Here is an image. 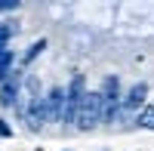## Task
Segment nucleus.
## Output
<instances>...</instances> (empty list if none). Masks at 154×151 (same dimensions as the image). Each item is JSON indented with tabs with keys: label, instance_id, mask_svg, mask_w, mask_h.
I'll return each instance as SVG.
<instances>
[{
	"label": "nucleus",
	"instance_id": "nucleus-1",
	"mask_svg": "<svg viewBox=\"0 0 154 151\" xmlns=\"http://www.w3.org/2000/svg\"><path fill=\"white\" fill-rule=\"evenodd\" d=\"M99 99H102V120H111L120 114V80L108 74L105 80H102V90H99Z\"/></svg>",
	"mask_w": 154,
	"mask_h": 151
},
{
	"label": "nucleus",
	"instance_id": "nucleus-4",
	"mask_svg": "<svg viewBox=\"0 0 154 151\" xmlns=\"http://www.w3.org/2000/svg\"><path fill=\"white\" fill-rule=\"evenodd\" d=\"M46 114L49 120H62V114H65V86H53L46 93Z\"/></svg>",
	"mask_w": 154,
	"mask_h": 151
},
{
	"label": "nucleus",
	"instance_id": "nucleus-11",
	"mask_svg": "<svg viewBox=\"0 0 154 151\" xmlns=\"http://www.w3.org/2000/svg\"><path fill=\"white\" fill-rule=\"evenodd\" d=\"M0 136H3V139H9V136H12V130H9L6 120H0Z\"/></svg>",
	"mask_w": 154,
	"mask_h": 151
},
{
	"label": "nucleus",
	"instance_id": "nucleus-3",
	"mask_svg": "<svg viewBox=\"0 0 154 151\" xmlns=\"http://www.w3.org/2000/svg\"><path fill=\"white\" fill-rule=\"evenodd\" d=\"M99 120H102V99H99V93L86 90L80 111H77V130H93Z\"/></svg>",
	"mask_w": 154,
	"mask_h": 151
},
{
	"label": "nucleus",
	"instance_id": "nucleus-10",
	"mask_svg": "<svg viewBox=\"0 0 154 151\" xmlns=\"http://www.w3.org/2000/svg\"><path fill=\"white\" fill-rule=\"evenodd\" d=\"M22 3H16V0H3V3H0V12H16Z\"/></svg>",
	"mask_w": 154,
	"mask_h": 151
},
{
	"label": "nucleus",
	"instance_id": "nucleus-5",
	"mask_svg": "<svg viewBox=\"0 0 154 151\" xmlns=\"http://www.w3.org/2000/svg\"><path fill=\"white\" fill-rule=\"evenodd\" d=\"M145 96H148V83H145V80L133 83V86H130V93L123 96L120 111H136V108H142V105H145Z\"/></svg>",
	"mask_w": 154,
	"mask_h": 151
},
{
	"label": "nucleus",
	"instance_id": "nucleus-7",
	"mask_svg": "<svg viewBox=\"0 0 154 151\" xmlns=\"http://www.w3.org/2000/svg\"><path fill=\"white\" fill-rule=\"evenodd\" d=\"M19 34V22H0V53L9 49V40Z\"/></svg>",
	"mask_w": 154,
	"mask_h": 151
},
{
	"label": "nucleus",
	"instance_id": "nucleus-2",
	"mask_svg": "<svg viewBox=\"0 0 154 151\" xmlns=\"http://www.w3.org/2000/svg\"><path fill=\"white\" fill-rule=\"evenodd\" d=\"M83 96H86L83 74H74V77H71V83L65 86V114H62V123H71V120H77V111H80Z\"/></svg>",
	"mask_w": 154,
	"mask_h": 151
},
{
	"label": "nucleus",
	"instance_id": "nucleus-8",
	"mask_svg": "<svg viewBox=\"0 0 154 151\" xmlns=\"http://www.w3.org/2000/svg\"><path fill=\"white\" fill-rule=\"evenodd\" d=\"M136 127H142V130H154V105H145V108L136 114Z\"/></svg>",
	"mask_w": 154,
	"mask_h": 151
},
{
	"label": "nucleus",
	"instance_id": "nucleus-6",
	"mask_svg": "<svg viewBox=\"0 0 154 151\" xmlns=\"http://www.w3.org/2000/svg\"><path fill=\"white\" fill-rule=\"evenodd\" d=\"M0 102H3L6 108L19 105V74H12L6 83H0Z\"/></svg>",
	"mask_w": 154,
	"mask_h": 151
},
{
	"label": "nucleus",
	"instance_id": "nucleus-9",
	"mask_svg": "<svg viewBox=\"0 0 154 151\" xmlns=\"http://www.w3.org/2000/svg\"><path fill=\"white\" fill-rule=\"evenodd\" d=\"M43 49H46V40H34V43L28 46V53H25V56H22V68H28V65H31V62H34L37 56H40V53H43Z\"/></svg>",
	"mask_w": 154,
	"mask_h": 151
}]
</instances>
